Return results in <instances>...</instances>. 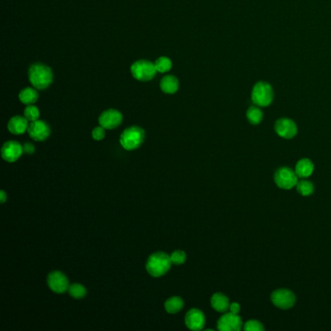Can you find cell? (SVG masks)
Here are the masks:
<instances>
[{
    "label": "cell",
    "instance_id": "14",
    "mask_svg": "<svg viewBox=\"0 0 331 331\" xmlns=\"http://www.w3.org/2000/svg\"><path fill=\"white\" fill-rule=\"evenodd\" d=\"M185 322L190 330H201L205 325V316L202 311L194 308L186 313Z\"/></svg>",
    "mask_w": 331,
    "mask_h": 331
},
{
    "label": "cell",
    "instance_id": "15",
    "mask_svg": "<svg viewBox=\"0 0 331 331\" xmlns=\"http://www.w3.org/2000/svg\"><path fill=\"white\" fill-rule=\"evenodd\" d=\"M28 119L25 117L16 116L8 122V129L12 134L20 135L28 129Z\"/></svg>",
    "mask_w": 331,
    "mask_h": 331
},
{
    "label": "cell",
    "instance_id": "18",
    "mask_svg": "<svg viewBox=\"0 0 331 331\" xmlns=\"http://www.w3.org/2000/svg\"><path fill=\"white\" fill-rule=\"evenodd\" d=\"M160 89L165 93H175L179 89V81L174 76H165L160 81Z\"/></svg>",
    "mask_w": 331,
    "mask_h": 331
},
{
    "label": "cell",
    "instance_id": "24",
    "mask_svg": "<svg viewBox=\"0 0 331 331\" xmlns=\"http://www.w3.org/2000/svg\"><path fill=\"white\" fill-rule=\"evenodd\" d=\"M156 65V68H157V71L159 72V73H164V72H167L171 69L172 67V62L171 60L166 57V56H160L159 58H158V60L156 61L155 63Z\"/></svg>",
    "mask_w": 331,
    "mask_h": 331
},
{
    "label": "cell",
    "instance_id": "9",
    "mask_svg": "<svg viewBox=\"0 0 331 331\" xmlns=\"http://www.w3.org/2000/svg\"><path fill=\"white\" fill-rule=\"evenodd\" d=\"M28 134L35 141H44L46 140L51 133L50 126L43 120H34L31 121L28 125Z\"/></svg>",
    "mask_w": 331,
    "mask_h": 331
},
{
    "label": "cell",
    "instance_id": "4",
    "mask_svg": "<svg viewBox=\"0 0 331 331\" xmlns=\"http://www.w3.org/2000/svg\"><path fill=\"white\" fill-rule=\"evenodd\" d=\"M274 98L272 87L266 82H258L254 85L252 92V102L259 107L270 105Z\"/></svg>",
    "mask_w": 331,
    "mask_h": 331
},
{
    "label": "cell",
    "instance_id": "25",
    "mask_svg": "<svg viewBox=\"0 0 331 331\" xmlns=\"http://www.w3.org/2000/svg\"><path fill=\"white\" fill-rule=\"evenodd\" d=\"M40 112L37 107L33 105H28L25 110V117L29 121H34L39 119Z\"/></svg>",
    "mask_w": 331,
    "mask_h": 331
},
{
    "label": "cell",
    "instance_id": "12",
    "mask_svg": "<svg viewBox=\"0 0 331 331\" xmlns=\"http://www.w3.org/2000/svg\"><path fill=\"white\" fill-rule=\"evenodd\" d=\"M122 120V115L119 113L118 110L115 109H109L105 112H103L99 119V124L104 127L105 129H114L117 126H119Z\"/></svg>",
    "mask_w": 331,
    "mask_h": 331
},
{
    "label": "cell",
    "instance_id": "2",
    "mask_svg": "<svg viewBox=\"0 0 331 331\" xmlns=\"http://www.w3.org/2000/svg\"><path fill=\"white\" fill-rule=\"evenodd\" d=\"M171 258L165 252H155L150 255L147 261L146 269L148 273L153 277L163 276L171 266Z\"/></svg>",
    "mask_w": 331,
    "mask_h": 331
},
{
    "label": "cell",
    "instance_id": "11",
    "mask_svg": "<svg viewBox=\"0 0 331 331\" xmlns=\"http://www.w3.org/2000/svg\"><path fill=\"white\" fill-rule=\"evenodd\" d=\"M275 131L284 139H292L297 134V125L292 119L282 118L275 123Z\"/></svg>",
    "mask_w": 331,
    "mask_h": 331
},
{
    "label": "cell",
    "instance_id": "8",
    "mask_svg": "<svg viewBox=\"0 0 331 331\" xmlns=\"http://www.w3.org/2000/svg\"><path fill=\"white\" fill-rule=\"evenodd\" d=\"M244 324L238 314L231 312L226 313L218 320V329L221 331H239L243 328Z\"/></svg>",
    "mask_w": 331,
    "mask_h": 331
},
{
    "label": "cell",
    "instance_id": "28",
    "mask_svg": "<svg viewBox=\"0 0 331 331\" xmlns=\"http://www.w3.org/2000/svg\"><path fill=\"white\" fill-rule=\"evenodd\" d=\"M105 128L102 127L101 125L100 126H97L95 127L92 133V135H93V138L94 140H102L104 137H105Z\"/></svg>",
    "mask_w": 331,
    "mask_h": 331
},
{
    "label": "cell",
    "instance_id": "31",
    "mask_svg": "<svg viewBox=\"0 0 331 331\" xmlns=\"http://www.w3.org/2000/svg\"><path fill=\"white\" fill-rule=\"evenodd\" d=\"M6 199H7V195H6L5 191L1 190L0 191V203H4L6 201Z\"/></svg>",
    "mask_w": 331,
    "mask_h": 331
},
{
    "label": "cell",
    "instance_id": "23",
    "mask_svg": "<svg viewBox=\"0 0 331 331\" xmlns=\"http://www.w3.org/2000/svg\"><path fill=\"white\" fill-rule=\"evenodd\" d=\"M68 292L73 298L81 299L87 294V290L81 284H73V285L69 286Z\"/></svg>",
    "mask_w": 331,
    "mask_h": 331
},
{
    "label": "cell",
    "instance_id": "17",
    "mask_svg": "<svg viewBox=\"0 0 331 331\" xmlns=\"http://www.w3.org/2000/svg\"><path fill=\"white\" fill-rule=\"evenodd\" d=\"M211 306L214 310L220 313H225L227 310H229L230 302L228 297L222 292H217L213 294L211 297Z\"/></svg>",
    "mask_w": 331,
    "mask_h": 331
},
{
    "label": "cell",
    "instance_id": "1",
    "mask_svg": "<svg viewBox=\"0 0 331 331\" xmlns=\"http://www.w3.org/2000/svg\"><path fill=\"white\" fill-rule=\"evenodd\" d=\"M28 76L32 86L38 90L47 89L53 82V72L51 68L43 63L31 65Z\"/></svg>",
    "mask_w": 331,
    "mask_h": 331
},
{
    "label": "cell",
    "instance_id": "13",
    "mask_svg": "<svg viewBox=\"0 0 331 331\" xmlns=\"http://www.w3.org/2000/svg\"><path fill=\"white\" fill-rule=\"evenodd\" d=\"M24 152V147L16 141L6 142L1 149L2 159L8 162H14L21 158Z\"/></svg>",
    "mask_w": 331,
    "mask_h": 331
},
{
    "label": "cell",
    "instance_id": "21",
    "mask_svg": "<svg viewBox=\"0 0 331 331\" xmlns=\"http://www.w3.org/2000/svg\"><path fill=\"white\" fill-rule=\"evenodd\" d=\"M247 119L253 125H256L261 122L263 119V113L260 108L257 106L250 107L247 111Z\"/></svg>",
    "mask_w": 331,
    "mask_h": 331
},
{
    "label": "cell",
    "instance_id": "30",
    "mask_svg": "<svg viewBox=\"0 0 331 331\" xmlns=\"http://www.w3.org/2000/svg\"><path fill=\"white\" fill-rule=\"evenodd\" d=\"M34 151H35L34 147H33L32 144H30V143H27V144L24 146V152H25L26 154L31 155V154L34 153Z\"/></svg>",
    "mask_w": 331,
    "mask_h": 331
},
{
    "label": "cell",
    "instance_id": "27",
    "mask_svg": "<svg viewBox=\"0 0 331 331\" xmlns=\"http://www.w3.org/2000/svg\"><path fill=\"white\" fill-rule=\"evenodd\" d=\"M170 258H171V261L174 264H183V263H185V259H186V254H185L184 251L178 250V251H175L173 252Z\"/></svg>",
    "mask_w": 331,
    "mask_h": 331
},
{
    "label": "cell",
    "instance_id": "29",
    "mask_svg": "<svg viewBox=\"0 0 331 331\" xmlns=\"http://www.w3.org/2000/svg\"><path fill=\"white\" fill-rule=\"evenodd\" d=\"M241 310V306L237 302H233V303H230V306H229V312L233 313V314H238Z\"/></svg>",
    "mask_w": 331,
    "mask_h": 331
},
{
    "label": "cell",
    "instance_id": "19",
    "mask_svg": "<svg viewBox=\"0 0 331 331\" xmlns=\"http://www.w3.org/2000/svg\"><path fill=\"white\" fill-rule=\"evenodd\" d=\"M183 307H184V301L181 297L178 296H173L168 298L164 303V308L166 312L169 314L178 313L183 309Z\"/></svg>",
    "mask_w": 331,
    "mask_h": 331
},
{
    "label": "cell",
    "instance_id": "20",
    "mask_svg": "<svg viewBox=\"0 0 331 331\" xmlns=\"http://www.w3.org/2000/svg\"><path fill=\"white\" fill-rule=\"evenodd\" d=\"M19 98L20 100L27 105H32L33 103H35L38 99V93L31 88H27L25 90H23L20 94H19Z\"/></svg>",
    "mask_w": 331,
    "mask_h": 331
},
{
    "label": "cell",
    "instance_id": "16",
    "mask_svg": "<svg viewBox=\"0 0 331 331\" xmlns=\"http://www.w3.org/2000/svg\"><path fill=\"white\" fill-rule=\"evenodd\" d=\"M315 169V165L312 160L309 159H302L297 161L294 171L297 174L298 178H308L310 177Z\"/></svg>",
    "mask_w": 331,
    "mask_h": 331
},
{
    "label": "cell",
    "instance_id": "22",
    "mask_svg": "<svg viewBox=\"0 0 331 331\" xmlns=\"http://www.w3.org/2000/svg\"><path fill=\"white\" fill-rule=\"evenodd\" d=\"M296 188H297V191L303 196H309V195L313 194V192L315 190V186L313 185V183L308 180L299 181L296 185Z\"/></svg>",
    "mask_w": 331,
    "mask_h": 331
},
{
    "label": "cell",
    "instance_id": "7",
    "mask_svg": "<svg viewBox=\"0 0 331 331\" xmlns=\"http://www.w3.org/2000/svg\"><path fill=\"white\" fill-rule=\"evenodd\" d=\"M272 303L282 310H288L293 307L296 301L295 294L287 289H279L271 294Z\"/></svg>",
    "mask_w": 331,
    "mask_h": 331
},
{
    "label": "cell",
    "instance_id": "6",
    "mask_svg": "<svg viewBox=\"0 0 331 331\" xmlns=\"http://www.w3.org/2000/svg\"><path fill=\"white\" fill-rule=\"evenodd\" d=\"M157 68L156 65L148 60H138L133 63L131 67V73L135 79L146 82L153 79L156 75Z\"/></svg>",
    "mask_w": 331,
    "mask_h": 331
},
{
    "label": "cell",
    "instance_id": "26",
    "mask_svg": "<svg viewBox=\"0 0 331 331\" xmlns=\"http://www.w3.org/2000/svg\"><path fill=\"white\" fill-rule=\"evenodd\" d=\"M243 328H244L245 330L248 331L264 330V326H263V324H262L260 321L256 320V319H250V320H248V321L244 324Z\"/></svg>",
    "mask_w": 331,
    "mask_h": 331
},
{
    "label": "cell",
    "instance_id": "10",
    "mask_svg": "<svg viewBox=\"0 0 331 331\" xmlns=\"http://www.w3.org/2000/svg\"><path fill=\"white\" fill-rule=\"evenodd\" d=\"M48 286L55 293H64L69 289V282L62 272L53 271L48 276Z\"/></svg>",
    "mask_w": 331,
    "mask_h": 331
},
{
    "label": "cell",
    "instance_id": "3",
    "mask_svg": "<svg viewBox=\"0 0 331 331\" xmlns=\"http://www.w3.org/2000/svg\"><path fill=\"white\" fill-rule=\"evenodd\" d=\"M145 139V133L141 127L131 126L121 133L119 143L121 147L127 151L135 150L141 146Z\"/></svg>",
    "mask_w": 331,
    "mask_h": 331
},
{
    "label": "cell",
    "instance_id": "5",
    "mask_svg": "<svg viewBox=\"0 0 331 331\" xmlns=\"http://www.w3.org/2000/svg\"><path fill=\"white\" fill-rule=\"evenodd\" d=\"M275 184L280 188L291 189L298 183V176L290 167H281L274 174Z\"/></svg>",
    "mask_w": 331,
    "mask_h": 331
}]
</instances>
